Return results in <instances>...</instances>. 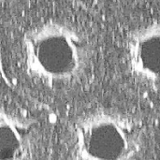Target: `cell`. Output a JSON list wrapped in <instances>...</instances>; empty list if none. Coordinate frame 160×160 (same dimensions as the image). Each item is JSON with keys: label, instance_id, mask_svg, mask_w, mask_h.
<instances>
[{"label": "cell", "instance_id": "obj_1", "mask_svg": "<svg viewBox=\"0 0 160 160\" xmlns=\"http://www.w3.org/2000/svg\"><path fill=\"white\" fill-rule=\"evenodd\" d=\"M22 53L28 76L50 85L79 78L89 60L87 44L79 32L52 20L38 23L23 34Z\"/></svg>", "mask_w": 160, "mask_h": 160}, {"label": "cell", "instance_id": "obj_2", "mask_svg": "<svg viewBox=\"0 0 160 160\" xmlns=\"http://www.w3.org/2000/svg\"><path fill=\"white\" fill-rule=\"evenodd\" d=\"M74 160H136L142 130L133 118L112 110H95L76 120L71 133Z\"/></svg>", "mask_w": 160, "mask_h": 160}, {"label": "cell", "instance_id": "obj_3", "mask_svg": "<svg viewBox=\"0 0 160 160\" xmlns=\"http://www.w3.org/2000/svg\"><path fill=\"white\" fill-rule=\"evenodd\" d=\"M128 68L137 80L160 84V22L134 29L127 38Z\"/></svg>", "mask_w": 160, "mask_h": 160}, {"label": "cell", "instance_id": "obj_4", "mask_svg": "<svg viewBox=\"0 0 160 160\" xmlns=\"http://www.w3.org/2000/svg\"><path fill=\"white\" fill-rule=\"evenodd\" d=\"M34 124L4 108L0 112V160H30Z\"/></svg>", "mask_w": 160, "mask_h": 160}]
</instances>
